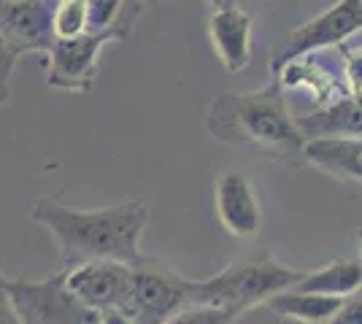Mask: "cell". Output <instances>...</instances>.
Listing matches in <instances>:
<instances>
[{
    "mask_svg": "<svg viewBox=\"0 0 362 324\" xmlns=\"http://www.w3.org/2000/svg\"><path fill=\"white\" fill-rule=\"evenodd\" d=\"M30 219L52 232L60 248L62 270L84 263L136 265L149 211L141 200H124L95 211H74L52 198H38Z\"/></svg>",
    "mask_w": 362,
    "mask_h": 324,
    "instance_id": "cell-1",
    "label": "cell"
},
{
    "mask_svg": "<svg viewBox=\"0 0 362 324\" xmlns=\"http://www.w3.org/2000/svg\"><path fill=\"white\" fill-rule=\"evenodd\" d=\"M209 133L222 143L255 155L276 157L292 168L303 165V146L295 116L289 114L284 90L271 81L255 92H225L209 111Z\"/></svg>",
    "mask_w": 362,
    "mask_h": 324,
    "instance_id": "cell-2",
    "label": "cell"
},
{
    "mask_svg": "<svg viewBox=\"0 0 362 324\" xmlns=\"http://www.w3.org/2000/svg\"><path fill=\"white\" fill-rule=\"evenodd\" d=\"M305 270L289 268L271 260V257H257V260H243V263L230 265L227 270L216 273L211 278L187 281V294L189 306H219V308H233L238 313H246L255 306H265L273 294L287 292L303 278Z\"/></svg>",
    "mask_w": 362,
    "mask_h": 324,
    "instance_id": "cell-3",
    "label": "cell"
},
{
    "mask_svg": "<svg viewBox=\"0 0 362 324\" xmlns=\"http://www.w3.org/2000/svg\"><path fill=\"white\" fill-rule=\"evenodd\" d=\"M187 281L168 265L141 257L130 265L127 289L122 294L119 308L133 324H165L184 306H189Z\"/></svg>",
    "mask_w": 362,
    "mask_h": 324,
    "instance_id": "cell-4",
    "label": "cell"
},
{
    "mask_svg": "<svg viewBox=\"0 0 362 324\" xmlns=\"http://www.w3.org/2000/svg\"><path fill=\"white\" fill-rule=\"evenodd\" d=\"M3 289L22 324H98V313L65 287V270L41 281L3 276Z\"/></svg>",
    "mask_w": 362,
    "mask_h": 324,
    "instance_id": "cell-5",
    "label": "cell"
},
{
    "mask_svg": "<svg viewBox=\"0 0 362 324\" xmlns=\"http://www.w3.org/2000/svg\"><path fill=\"white\" fill-rule=\"evenodd\" d=\"M362 28V0H338L327 11L311 16L308 22L289 30L284 44L276 49L271 57L273 76L292 60H300L305 54H314L322 49L338 47L351 35H360Z\"/></svg>",
    "mask_w": 362,
    "mask_h": 324,
    "instance_id": "cell-6",
    "label": "cell"
},
{
    "mask_svg": "<svg viewBox=\"0 0 362 324\" xmlns=\"http://www.w3.org/2000/svg\"><path fill=\"white\" fill-rule=\"evenodd\" d=\"M111 35H92L81 32L74 38H54L52 49L46 52V84L62 92H90L98 78V62Z\"/></svg>",
    "mask_w": 362,
    "mask_h": 324,
    "instance_id": "cell-7",
    "label": "cell"
},
{
    "mask_svg": "<svg viewBox=\"0 0 362 324\" xmlns=\"http://www.w3.org/2000/svg\"><path fill=\"white\" fill-rule=\"evenodd\" d=\"M57 0H11L0 3V41L16 57L28 52H49L54 44Z\"/></svg>",
    "mask_w": 362,
    "mask_h": 324,
    "instance_id": "cell-8",
    "label": "cell"
},
{
    "mask_svg": "<svg viewBox=\"0 0 362 324\" xmlns=\"http://www.w3.org/2000/svg\"><path fill=\"white\" fill-rule=\"evenodd\" d=\"M130 265L122 263H84L65 270V287L76 300L90 311L119 308V300L127 289Z\"/></svg>",
    "mask_w": 362,
    "mask_h": 324,
    "instance_id": "cell-9",
    "label": "cell"
},
{
    "mask_svg": "<svg viewBox=\"0 0 362 324\" xmlns=\"http://www.w3.org/2000/svg\"><path fill=\"white\" fill-rule=\"evenodd\" d=\"M216 216L230 235L249 241L262 227V211L257 203L255 186L243 173H222L214 186Z\"/></svg>",
    "mask_w": 362,
    "mask_h": 324,
    "instance_id": "cell-10",
    "label": "cell"
},
{
    "mask_svg": "<svg viewBox=\"0 0 362 324\" xmlns=\"http://www.w3.org/2000/svg\"><path fill=\"white\" fill-rule=\"evenodd\" d=\"M209 38L230 73H238L252 62V16L243 14L238 6L214 11L209 19Z\"/></svg>",
    "mask_w": 362,
    "mask_h": 324,
    "instance_id": "cell-11",
    "label": "cell"
},
{
    "mask_svg": "<svg viewBox=\"0 0 362 324\" xmlns=\"http://www.w3.org/2000/svg\"><path fill=\"white\" fill-rule=\"evenodd\" d=\"M281 90H287V87H300L305 90L308 95H314L317 97V108L322 106H330L335 100H341V97H346V87H341L338 84V76L332 73V68L327 62L322 60V54L314 52V54H305L300 60H292L287 62L276 78H273Z\"/></svg>",
    "mask_w": 362,
    "mask_h": 324,
    "instance_id": "cell-12",
    "label": "cell"
},
{
    "mask_svg": "<svg viewBox=\"0 0 362 324\" xmlns=\"http://www.w3.org/2000/svg\"><path fill=\"white\" fill-rule=\"evenodd\" d=\"M295 124L305 140L314 138H360V97H341L330 106L314 108L311 114L295 116Z\"/></svg>",
    "mask_w": 362,
    "mask_h": 324,
    "instance_id": "cell-13",
    "label": "cell"
},
{
    "mask_svg": "<svg viewBox=\"0 0 362 324\" xmlns=\"http://www.w3.org/2000/svg\"><path fill=\"white\" fill-rule=\"evenodd\" d=\"M362 143L360 138H314L303 146V162L314 165L332 179L360 184L362 176Z\"/></svg>",
    "mask_w": 362,
    "mask_h": 324,
    "instance_id": "cell-14",
    "label": "cell"
},
{
    "mask_svg": "<svg viewBox=\"0 0 362 324\" xmlns=\"http://www.w3.org/2000/svg\"><path fill=\"white\" fill-rule=\"evenodd\" d=\"M84 11L87 32L124 41L144 11V0H84Z\"/></svg>",
    "mask_w": 362,
    "mask_h": 324,
    "instance_id": "cell-15",
    "label": "cell"
},
{
    "mask_svg": "<svg viewBox=\"0 0 362 324\" xmlns=\"http://www.w3.org/2000/svg\"><path fill=\"white\" fill-rule=\"evenodd\" d=\"M360 260H335V263L317 268V270H305L292 289L295 292L327 294V297H351V294H360Z\"/></svg>",
    "mask_w": 362,
    "mask_h": 324,
    "instance_id": "cell-16",
    "label": "cell"
},
{
    "mask_svg": "<svg viewBox=\"0 0 362 324\" xmlns=\"http://www.w3.org/2000/svg\"><path fill=\"white\" fill-rule=\"evenodd\" d=\"M344 300L346 297H327V294L287 289V292L273 294L265 306L281 319H292V322L300 324H325L335 311L344 306Z\"/></svg>",
    "mask_w": 362,
    "mask_h": 324,
    "instance_id": "cell-17",
    "label": "cell"
},
{
    "mask_svg": "<svg viewBox=\"0 0 362 324\" xmlns=\"http://www.w3.org/2000/svg\"><path fill=\"white\" fill-rule=\"evenodd\" d=\"M87 32L84 0H57L54 8V38H74Z\"/></svg>",
    "mask_w": 362,
    "mask_h": 324,
    "instance_id": "cell-18",
    "label": "cell"
},
{
    "mask_svg": "<svg viewBox=\"0 0 362 324\" xmlns=\"http://www.w3.org/2000/svg\"><path fill=\"white\" fill-rule=\"evenodd\" d=\"M243 313L233 308H219V306H184V308L170 316L165 324H235Z\"/></svg>",
    "mask_w": 362,
    "mask_h": 324,
    "instance_id": "cell-19",
    "label": "cell"
},
{
    "mask_svg": "<svg viewBox=\"0 0 362 324\" xmlns=\"http://www.w3.org/2000/svg\"><path fill=\"white\" fill-rule=\"evenodd\" d=\"M16 62H19V57L0 41V108L6 106L8 97H11V78H14Z\"/></svg>",
    "mask_w": 362,
    "mask_h": 324,
    "instance_id": "cell-20",
    "label": "cell"
},
{
    "mask_svg": "<svg viewBox=\"0 0 362 324\" xmlns=\"http://www.w3.org/2000/svg\"><path fill=\"white\" fill-rule=\"evenodd\" d=\"M325 324H362V300L360 294H351L344 300V306L332 313Z\"/></svg>",
    "mask_w": 362,
    "mask_h": 324,
    "instance_id": "cell-21",
    "label": "cell"
},
{
    "mask_svg": "<svg viewBox=\"0 0 362 324\" xmlns=\"http://www.w3.org/2000/svg\"><path fill=\"white\" fill-rule=\"evenodd\" d=\"M0 324H22L14 306H11V300H8V294L3 289V276H0Z\"/></svg>",
    "mask_w": 362,
    "mask_h": 324,
    "instance_id": "cell-22",
    "label": "cell"
},
{
    "mask_svg": "<svg viewBox=\"0 0 362 324\" xmlns=\"http://www.w3.org/2000/svg\"><path fill=\"white\" fill-rule=\"evenodd\" d=\"M98 324H133L122 311L111 308V311H100L98 313Z\"/></svg>",
    "mask_w": 362,
    "mask_h": 324,
    "instance_id": "cell-23",
    "label": "cell"
},
{
    "mask_svg": "<svg viewBox=\"0 0 362 324\" xmlns=\"http://www.w3.org/2000/svg\"><path fill=\"white\" fill-rule=\"evenodd\" d=\"M209 3L214 6V11L216 8H227V6H235V0H209Z\"/></svg>",
    "mask_w": 362,
    "mask_h": 324,
    "instance_id": "cell-24",
    "label": "cell"
},
{
    "mask_svg": "<svg viewBox=\"0 0 362 324\" xmlns=\"http://www.w3.org/2000/svg\"><path fill=\"white\" fill-rule=\"evenodd\" d=\"M0 3H11V0H0Z\"/></svg>",
    "mask_w": 362,
    "mask_h": 324,
    "instance_id": "cell-25",
    "label": "cell"
},
{
    "mask_svg": "<svg viewBox=\"0 0 362 324\" xmlns=\"http://www.w3.org/2000/svg\"><path fill=\"white\" fill-rule=\"evenodd\" d=\"M0 276H3V265H0Z\"/></svg>",
    "mask_w": 362,
    "mask_h": 324,
    "instance_id": "cell-26",
    "label": "cell"
}]
</instances>
